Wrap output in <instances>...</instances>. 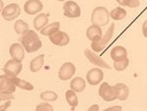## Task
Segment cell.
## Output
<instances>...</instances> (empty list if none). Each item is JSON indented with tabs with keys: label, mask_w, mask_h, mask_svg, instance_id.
<instances>
[{
	"label": "cell",
	"mask_w": 147,
	"mask_h": 111,
	"mask_svg": "<svg viewBox=\"0 0 147 111\" xmlns=\"http://www.w3.org/2000/svg\"><path fill=\"white\" fill-rule=\"evenodd\" d=\"M20 41L22 42L23 46L25 47L26 51L28 53H32L39 50L42 45V42L38 37V35L32 30H28L25 35H23Z\"/></svg>",
	"instance_id": "cell-1"
},
{
	"label": "cell",
	"mask_w": 147,
	"mask_h": 111,
	"mask_svg": "<svg viewBox=\"0 0 147 111\" xmlns=\"http://www.w3.org/2000/svg\"><path fill=\"white\" fill-rule=\"evenodd\" d=\"M114 30H115V24L112 23L109 27V29L106 30L105 35H103L100 37H96L91 41V49L94 52H102L108 43L112 39V37L114 35Z\"/></svg>",
	"instance_id": "cell-2"
},
{
	"label": "cell",
	"mask_w": 147,
	"mask_h": 111,
	"mask_svg": "<svg viewBox=\"0 0 147 111\" xmlns=\"http://www.w3.org/2000/svg\"><path fill=\"white\" fill-rule=\"evenodd\" d=\"M110 12L107 8L103 6H98L93 9L91 13V23L92 25H96L99 27L107 26L110 22Z\"/></svg>",
	"instance_id": "cell-3"
},
{
	"label": "cell",
	"mask_w": 147,
	"mask_h": 111,
	"mask_svg": "<svg viewBox=\"0 0 147 111\" xmlns=\"http://www.w3.org/2000/svg\"><path fill=\"white\" fill-rule=\"evenodd\" d=\"M98 94L103 100L110 102V101L118 99L119 89H118L117 86H110L108 83L104 82L102 83L100 88H99Z\"/></svg>",
	"instance_id": "cell-4"
},
{
	"label": "cell",
	"mask_w": 147,
	"mask_h": 111,
	"mask_svg": "<svg viewBox=\"0 0 147 111\" xmlns=\"http://www.w3.org/2000/svg\"><path fill=\"white\" fill-rule=\"evenodd\" d=\"M3 70L10 77H17L23 70V64L20 61H17L15 59H10L5 63L3 67Z\"/></svg>",
	"instance_id": "cell-5"
},
{
	"label": "cell",
	"mask_w": 147,
	"mask_h": 111,
	"mask_svg": "<svg viewBox=\"0 0 147 111\" xmlns=\"http://www.w3.org/2000/svg\"><path fill=\"white\" fill-rule=\"evenodd\" d=\"M64 15L67 18L75 19L80 17V7L77 2L75 1H66L63 5Z\"/></svg>",
	"instance_id": "cell-6"
},
{
	"label": "cell",
	"mask_w": 147,
	"mask_h": 111,
	"mask_svg": "<svg viewBox=\"0 0 147 111\" xmlns=\"http://www.w3.org/2000/svg\"><path fill=\"white\" fill-rule=\"evenodd\" d=\"M21 14V8L17 3H11L2 9L1 15L4 20L12 21L17 19Z\"/></svg>",
	"instance_id": "cell-7"
},
{
	"label": "cell",
	"mask_w": 147,
	"mask_h": 111,
	"mask_svg": "<svg viewBox=\"0 0 147 111\" xmlns=\"http://www.w3.org/2000/svg\"><path fill=\"white\" fill-rule=\"evenodd\" d=\"M17 86L13 81V78L7 74L1 75L0 77V91L3 93H14Z\"/></svg>",
	"instance_id": "cell-8"
},
{
	"label": "cell",
	"mask_w": 147,
	"mask_h": 111,
	"mask_svg": "<svg viewBox=\"0 0 147 111\" xmlns=\"http://www.w3.org/2000/svg\"><path fill=\"white\" fill-rule=\"evenodd\" d=\"M76 73V66L72 62H66L61 66L58 72V77L61 81H68L72 79Z\"/></svg>",
	"instance_id": "cell-9"
},
{
	"label": "cell",
	"mask_w": 147,
	"mask_h": 111,
	"mask_svg": "<svg viewBox=\"0 0 147 111\" xmlns=\"http://www.w3.org/2000/svg\"><path fill=\"white\" fill-rule=\"evenodd\" d=\"M104 78V73L101 68H92L86 74V82L90 86H97L102 82Z\"/></svg>",
	"instance_id": "cell-10"
},
{
	"label": "cell",
	"mask_w": 147,
	"mask_h": 111,
	"mask_svg": "<svg viewBox=\"0 0 147 111\" xmlns=\"http://www.w3.org/2000/svg\"><path fill=\"white\" fill-rule=\"evenodd\" d=\"M49 39L53 44L57 46H66L70 43V37L67 32H62V30H58L54 35L49 37Z\"/></svg>",
	"instance_id": "cell-11"
},
{
	"label": "cell",
	"mask_w": 147,
	"mask_h": 111,
	"mask_svg": "<svg viewBox=\"0 0 147 111\" xmlns=\"http://www.w3.org/2000/svg\"><path fill=\"white\" fill-rule=\"evenodd\" d=\"M43 9V4L40 0H28L24 5V10L28 15H35Z\"/></svg>",
	"instance_id": "cell-12"
},
{
	"label": "cell",
	"mask_w": 147,
	"mask_h": 111,
	"mask_svg": "<svg viewBox=\"0 0 147 111\" xmlns=\"http://www.w3.org/2000/svg\"><path fill=\"white\" fill-rule=\"evenodd\" d=\"M84 55H85V57L89 60V62H91L92 64L96 65L97 67L104 68V69H110V68H111L110 65H108L107 63L103 60V59L98 57V56H97L96 54L93 52V50H91V49H89V48L85 49V50H84Z\"/></svg>",
	"instance_id": "cell-13"
},
{
	"label": "cell",
	"mask_w": 147,
	"mask_h": 111,
	"mask_svg": "<svg viewBox=\"0 0 147 111\" xmlns=\"http://www.w3.org/2000/svg\"><path fill=\"white\" fill-rule=\"evenodd\" d=\"M25 47L23 46V44L20 43H13L10 46L9 52H10V56L13 59L17 61L22 62L25 58Z\"/></svg>",
	"instance_id": "cell-14"
},
{
	"label": "cell",
	"mask_w": 147,
	"mask_h": 111,
	"mask_svg": "<svg viewBox=\"0 0 147 111\" xmlns=\"http://www.w3.org/2000/svg\"><path fill=\"white\" fill-rule=\"evenodd\" d=\"M110 55L114 62H118V61H122L125 60V58H127V51L124 46L117 45L112 48Z\"/></svg>",
	"instance_id": "cell-15"
},
{
	"label": "cell",
	"mask_w": 147,
	"mask_h": 111,
	"mask_svg": "<svg viewBox=\"0 0 147 111\" xmlns=\"http://www.w3.org/2000/svg\"><path fill=\"white\" fill-rule=\"evenodd\" d=\"M48 15L45 13H41L37 15L34 20V27L35 30H41L45 26L48 25Z\"/></svg>",
	"instance_id": "cell-16"
},
{
	"label": "cell",
	"mask_w": 147,
	"mask_h": 111,
	"mask_svg": "<svg viewBox=\"0 0 147 111\" xmlns=\"http://www.w3.org/2000/svg\"><path fill=\"white\" fill-rule=\"evenodd\" d=\"M85 87H86V83L82 77H76L71 81L70 88L71 89L75 91L76 93H82L84 91Z\"/></svg>",
	"instance_id": "cell-17"
},
{
	"label": "cell",
	"mask_w": 147,
	"mask_h": 111,
	"mask_svg": "<svg viewBox=\"0 0 147 111\" xmlns=\"http://www.w3.org/2000/svg\"><path fill=\"white\" fill-rule=\"evenodd\" d=\"M44 64V55L40 54L37 57H35L30 61V70L32 73H36L41 69Z\"/></svg>",
	"instance_id": "cell-18"
},
{
	"label": "cell",
	"mask_w": 147,
	"mask_h": 111,
	"mask_svg": "<svg viewBox=\"0 0 147 111\" xmlns=\"http://www.w3.org/2000/svg\"><path fill=\"white\" fill-rule=\"evenodd\" d=\"M103 35L102 34V30H101V27L99 26H96V25H91L90 27L87 28L86 30V37L89 41H93L94 39L96 37H100Z\"/></svg>",
	"instance_id": "cell-19"
},
{
	"label": "cell",
	"mask_w": 147,
	"mask_h": 111,
	"mask_svg": "<svg viewBox=\"0 0 147 111\" xmlns=\"http://www.w3.org/2000/svg\"><path fill=\"white\" fill-rule=\"evenodd\" d=\"M58 30H60V23L59 22H54L52 24H48L47 26L43 28L40 30V34L42 35H47V37H50V35H54Z\"/></svg>",
	"instance_id": "cell-20"
},
{
	"label": "cell",
	"mask_w": 147,
	"mask_h": 111,
	"mask_svg": "<svg viewBox=\"0 0 147 111\" xmlns=\"http://www.w3.org/2000/svg\"><path fill=\"white\" fill-rule=\"evenodd\" d=\"M65 97H66V101H67V103L72 108L77 107L78 104H79L78 96H77V94H76V91H73V89H69V91H66Z\"/></svg>",
	"instance_id": "cell-21"
},
{
	"label": "cell",
	"mask_w": 147,
	"mask_h": 111,
	"mask_svg": "<svg viewBox=\"0 0 147 111\" xmlns=\"http://www.w3.org/2000/svg\"><path fill=\"white\" fill-rule=\"evenodd\" d=\"M127 16V11L122 7H116L110 12V17L114 21H120L125 18Z\"/></svg>",
	"instance_id": "cell-22"
},
{
	"label": "cell",
	"mask_w": 147,
	"mask_h": 111,
	"mask_svg": "<svg viewBox=\"0 0 147 111\" xmlns=\"http://www.w3.org/2000/svg\"><path fill=\"white\" fill-rule=\"evenodd\" d=\"M117 88L119 89V96H118V99L121 101H124L129 97V87L125 84H123V83H118Z\"/></svg>",
	"instance_id": "cell-23"
},
{
	"label": "cell",
	"mask_w": 147,
	"mask_h": 111,
	"mask_svg": "<svg viewBox=\"0 0 147 111\" xmlns=\"http://www.w3.org/2000/svg\"><path fill=\"white\" fill-rule=\"evenodd\" d=\"M14 30H15L16 34L22 35H25L28 30H30V29H28V25L23 20L16 21V23L14 24Z\"/></svg>",
	"instance_id": "cell-24"
},
{
	"label": "cell",
	"mask_w": 147,
	"mask_h": 111,
	"mask_svg": "<svg viewBox=\"0 0 147 111\" xmlns=\"http://www.w3.org/2000/svg\"><path fill=\"white\" fill-rule=\"evenodd\" d=\"M12 78H13V81L15 83L16 86H17V88H20L21 89H25V91H32L34 89V87L30 83L25 81V80L19 79L17 77H12Z\"/></svg>",
	"instance_id": "cell-25"
},
{
	"label": "cell",
	"mask_w": 147,
	"mask_h": 111,
	"mask_svg": "<svg viewBox=\"0 0 147 111\" xmlns=\"http://www.w3.org/2000/svg\"><path fill=\"white\" fill-rule=\"evenodd\" d=\"M40 98L44 101L50 102V101H55L57 98H58V94H57L55 91H42V93H40Z\"/></svg>",
	"instance_id": "cell-26"
},
{
	"label": "cell",
	"mask_w": 147,
	"mask_h": 111,
	"mask_svg": "<svg viewBox=\"0 0 147 111\" xmlns=\"http://www.w3.org/2000/svg\"><path fill=\"white\" fill-rule=\"evenodd\" d=\"M129 64V58H125V60H122V61H118V62H114V69L118 72H122V71L125 70L127 68V66Z\"/></svg>",
	"instance_id": "cell-27"
},
{
	"label": "cell",
	"mask_w": 147,
	"mask_h": 111,
	"mask_svg": "<svg viewBox=\"0 0 147 111\" xmlns=\"http://www.w3.org/2000/svg\"><path fill=\"white\" fill-rule=\"evenodd\" d=\"M140 5L139 0H124L122 3V6L129 7V8H137Z\"/></svg>",
	"instance_id": "cell-28"
},
{
	"label": "cell",
	"mask_w": 147,
	"mask_h": 111,
	"mask_svg": "<svg viewBox=\"0 0 147 111\" xmlns=\"http://www.w3.org/2000/svg\"><path fill=\"white\" fill-rule=\"evenodd\" d=\"M36 111H53V106L50 105L49 103H39L38 105L35 107Z\"/></svg>",
	"instance_id": "cell-29"
},
{
	"label": "cell",
	"mask_w": 147,
	"mask_h": 111,
	"mask_svg": "<svg viewBox=\"0 0 147 111\" xmlns=\"http://www.w3.org/2000/svg\"><path fill=\"white\" fill-rule=\"evenodd\" d=\"M13 93H0V99H1V101H3V100H5V99H13V98H15L14 97V95H12Z\"/></svg>",
	"instance_id": "cell-30"
},
{
	"label": "cell",
	"mask_w": 147,
	"mask_h": 111,
	"mask_svg": "<svg viewBox=\"0 0 147 111\" xmlns=\"http://www.w3.org/2000/svg\"><path fill=\"white\" fill-rule=\"evenodd\" d=\"M142 34H143L144 37L147 39V20H145L142 24Z\"/></svg>",
	"instance_id": "cell-31"
},
{
	"label": "cell",
	"mask_w": 147,
	"mask_h": 111,
	"mask_svg": "<svg viewBox=\"0 0 147 111\" xmlns=\"http://www.w3.org/2000/svg\"><path fill=\"white\" fill-rule=\"evenodd\" d=\"M111 110H122V107L121 106H112V107H108L105 109V111H111Z\"/></svg>",
	"instance_id": "cell-32"
},
{
	"label": "cell",
	"mask_w": 147,
	"mask_h": 111,
	"mask_svg": "<svg viewBox=\"0 0 147 111\" xmlns=\"http://www.w3.org/2000/svg\"><path fill=\"white\" fill-rule=\"evenodd\" d=\"M98 110H99V106L97 104L92 105L88 108V111H98Z\"/></svg>",
	"instance_id": "cell-33"
},
{
	"label": "cell",
	"mask_w": 147,
	"mask_h": 111,
	"mask_svg": "<svg viewBox=\"0 0 147 111\" xmlns=\"http://www.w3.org/2000/svg\"><path fill=\"white\" fill-rule=\"evenodd\" d=\"M10 104H11L10 101H8V102H7V104H5V105L2 104V105H1V110H4V109H5V108H8L9 106H10Z\"/></svg>",
	"instance_id": "cell-34"
},
{
	"label": "cell",
	"mask_w": 147,
	"mask_h": 111,
	"mask_svg": "<svg viewBox=\"0 0 147 111\" xmlns=\"http://www.w3.org/2000/svg\"><path fill=\"white\" fill-rule=\"evenodd\" d=\"M116 1H117V2H118V3H119V4H120V5H121V6H122V3H123V1H124V0H116Z\"/></svg>",
	"instance_id": "cell-35"
},
{
	"label": "cell",
	"mask_w": 147,
	"mask_h": 111,
	"mask_svg": "<svg viewBox=\"0 0 147 111\" xmlns=\"http://www.w3.org/2000/svg\"><path fill=\"white\" fill-rule=\"evenodd\" d=\"M57 1H60V2H62V1H66V0H57Z\"/></svg>",
	"instance_id": "cell-36"
}]
</instances>
